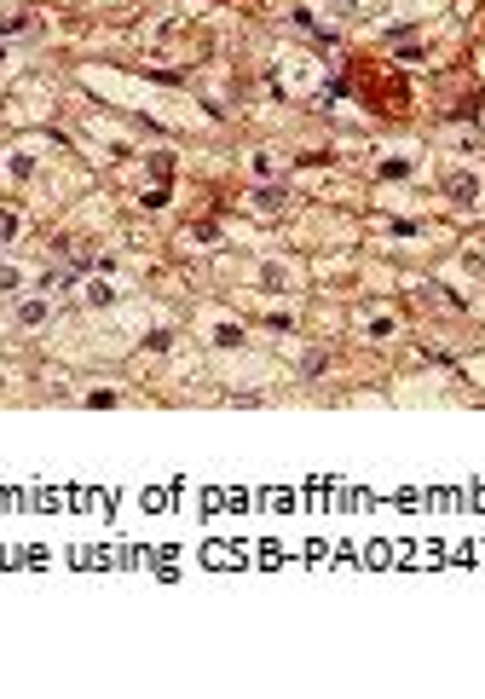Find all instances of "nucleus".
Listing matches in <instances>:
<instances>
[{
	"mask_svg": "<svg viewBox=\"0 0 485 699\" xmlns=\"http://www.w3.org/2000/svg\"><path fill=\"white\" fill-rule=\"evenodd\" d=\"M445 191H450V203H474V191H479V185H474V174H457V180H450Z\"/></svg>",
	"mask_w": 485,
	"mask_h": 699,
	"instance_id": "f257e3e1",
	"label": "nucleus"
},
{
	"mask_svg": "<svg viewBox=\"0 0 485 699\" xmlns=\"http://www.w3.org/2000/svg\"><path fill=\"white\" fill-rule=\"evenodd\" d=\"M254 203H260V208H283V185H260V191H254Z\"/></svg>",
	"mask_w": 485,
	"mask_h": 699,
	"instance_id": "f03ea898",
	"label": "nucleus"
},
{
	"mask_svg": "<svg viewBox=\"0 0 485 699\" xmlns=\"http://www.w3.org/2000/svg\"><path fill=\"white\" fill-rule=\"evenodd\" d=\"M18 237V214H12V208H0V243H12Z\"/></svg>",
	"mask_w": 485,
	"mask_h": 699,
	"instance_id": "7ed1b4c3",
	"label": "nucleus"
},
{
	"mask_svg": "<svg viewBox=\"0 0 485 699\" xmlns=\"http://www.w3.org/2000/svg\"><path fill=\"white\" fill-rule=\"evenodd\" d=\"M0 289H18V272L12 266H0Z\"/></svg>",
	"mask_w": 485,
	"mask_h": 699,
	"instance_id": "20e7f679",
	"label": "nucleus"
},
{
	"mask_svg": "<svg viewBox=\"0 0 485 699\" xmlns=\"http://www.w3.org/2000/svg\"><path fill=\"white\" fill-rule=\"evenodd\" d=\"M0 58H6V53H0Z\"/></svg>",
	"mask_w": 485,
	"mask_h": 699,
	"instance_id": "39448f33",
	"label": "nucleus"
}]
</instances>
